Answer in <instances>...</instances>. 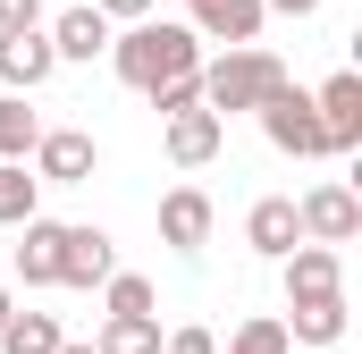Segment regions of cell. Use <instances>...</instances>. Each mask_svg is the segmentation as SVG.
Instances as JSON below:
<instances>
[{"instance_id":"obj_9","label":"cell","mask_w":362,"mask_h":354,"mask_svg":"<svg viewBox=\"0 0 362 354\" xmlns=\"http://www.w3.org/2000/svg\"><path fill=\"white\" fill-rule=\"evenodd\" d=\"M262 17H270L262 0H194V8H185V25H194L202 42H219V51H228V42H262Z\"/></svg>"},{"instance_id":"obj_11","label":"cell","mask_w":362,"mask_h":354,"mask_svg":"<svg viewBox=\"0 0 362 354\" xmlns=\"http://www.w3.org/2000/svg\"><path fill=\"white\" fill-rule=\"evenodd\" d=\"M110 270H118V245H110V228H68V236H59V287H101V278H110Z\"/></svg>"},{"instance_id":"obj_27","label":"cell","mask_w":362,"mask_h":354,"mask_svg":"<svg viewBox=\"0 0 362 354\" xmlns=\"http://www.w3.org/2000/svg\"><path fill=\"white\" fill-rule=\"evenodd\" d=\"M8 312H17V295H8V287H0V329H8Z\"/></svg>"},{"instance_id":"obj_4","label":"cell","mask_w":362,"mask_h":354,"mask_svg":"<svg viewBox=\"0 0 362 354\" xmlns=\"http://www.w3.org/2000/svg\"><path fill=\"white\" fill-rule=\"evenodd\" d=\"M93 169H101V144L85 127H42L34 135V177L42 185H93Z\"/></svg>"},{"instance_id":"obj_15","label":"cell","mask_w":362,"mask_h":354,"mask_svg":"<svg viewBox=\"0 0 362 354\" xmlns=\"http://www.w3.org/2000/svg\"><path fill=\"white\" fill-rule=\"evenodd\" d=\"M110 34H118V25H110V17H101V8H59V17H51V51H59V59H101V51H110Z\"/></svg>"},{"instance_id":"obj_7","label":"cell","mask_w":362,"mask_h":354,"mask_svg":"<svg viewBox=\"0 0 362 354\" xmlns=\"http://www.w3.org/2000/svg\"><path fill=\"white\" fill-rule=\"evenodd\" d=\"M160 127H169V161H177V169H211V161H219V144H228V118H219V110H202V101L177 110V118H160Z\"/></svg>"},{"instance_id":"obj_24","label":"cell","mask_w":362,"mask_h":354,"mask_svg":"<svg viewBox=\"0 0 362 354\" xmlns=\"http://www.w3.org/2000/svg\"><path fill=\"white\" fill-rule=\"evenodd\" d=\"M17 25H42V0H0V34H17Z\"/></svg>"},{"instance_id":"obj_16","label":"cell","mask_w":362,"mask_h":354,"mask_svg":"<svg viewBox=\"0 0 362 354\" xmlns=\"http://www.w3.org/2000/svg\"><path fill=\"white\" fill-rule=\"evenodd\" d=\"M93 346L101 354H160V312H110Z\"/></svg>"},{"instance_id":"obj_23","label":"cell","mask_w":362,"mask_h":354,"mask_svg":"<svg viewBox=\"0 0 362 354\" xmlns=\"http://www.w3.org/2000/svg\"><path fill=\"white\" fill-rule=\"evenodd\" d=\"M160 354H219V338H211L202 321H185V329H169V338H160Z\"/></svg>"},{"instance_id":"obj_12","label":"cell","mask_w":362,"mask_h":354,"mask_svg":"<svg viewBox=\"0 0 362 354\" xmlns=\"http://www.w3.org/2000/svg\"><path fill=\"white\" fill-rule=\"evenodd\" d=\"M59 236H68V219H17V278L25 287H59Z\"/></svg>"},{"instance_id":"obj_5","label":"cell","mask_w":362,"mask_h":354,"mask_svg":"<svg viewBox=\"0 0 362 354\" xmlns=\"http://www.w3.org/2000/svg\"><path fill=\"white\" fill-rule=\"evenodd\" d=\"M295 219H303L312 245H354V236H362V194L329 177V185H312V194L295 202Z\"/></svg>"},{"instance_id":"obj_21","label":"cell","mask_w":362,"mask_h":354,"mask_svg":"<svg viewBox=\"0 0 362 354\" xmlns=\"http://www.w3.org/2000/svg\"><path fill=\"white\" fill-rule=\"evenodd\" d=\"M101 304H110V312H152L160 295H152L144 270H110V278H101Z\"/></svg>"},{"instance_id":"obj_14","label":"cell","mask_w":362,"mask_h":354,"mask_svg":"<svg viewBox=\"0 0 362 354\" xmlns=\"http://www.w3.org/2000/svg\"><path fill=\"white\" fill-rule=\"evenodd\" d=\"M286 338L295 346H337L346 338V287L337 295H295L286 304Z\"/></svg>"},{"instance_id":"obj_13","label":"cell","mask_w":362,"mask_h":354,"mask_svg":"<svg viewBox=\"0 0 362 354\" xmlns=\"http://www.w3.org/2000/svg\"><path fill=\"white\" fill-rule=\"evenodd\" d=\"M295 236H303V219H295V194H262V202L245 211V245H253L262 262H278Z\"/></svg>"},{"instance_id":"obj_26","label":"cell","mask_w":362,"mask_h":354,"mask_svg":"<svg viewBox=\"0 0 362 354\" xmlns=\"http://www.w3.org/2000/svg\"><path fill=\"white\" fill-rule=\"evenodd\" d=\"M262 8H278V17H312L320 0H262Z\"/></svg>"},{"instance_id":"obj_22","label":"cell","mask_w":362,"mask_h":354,"mask_svg":"<svg viewBox=\"0 0 362 354\" xmlns=\"http://www.w3.org/2000/svg\"><path fill=\"white\" fill-rule=\"evenodd\" d=\"M144 101H152L160 118H177V110H194V101H202V85H194V76H169V85H152Z\"/></svg>"},{"instance_id":"obj_19","label":"cell","mask_w":362,"mask_h":354,"mask_svg":"<svg viewBox=\"0 0 362 354\" xmlns=\"http://www.w3.org/2000/svg\"><path fill=\"white\" fill-rule=\"evenodd\" d=\"M34 135H42V118L25 110V93H0V161H25Z\"/></svg>"},{"instance_id":"obj_3","label":"cell","mask_w":362,"mask_h":354,"mask_svg":"<svg viewBox=\"0 0 362 354\" xmlns=\"http://www.w3.org/2000/svg\"><path fill=\"white\" fill-rule=\"evenodd\" d=\"M253 118H262V135H270L286 161H329V127H320V110H312L303 85H270Z\"/></svg>"},{"instance_id":"obj_17","label":"cell","mask_w":362,"mask_h":354,"mask_svg":"<svg viewBox=\"0 0 362 354\" xmlns=\"http://www.w3.org/2000/svg\"><path fill=\"white\" fill-rule=\"evenodd\" d=\"M34 211H42V177L25 169V161H0V228H17Z\"/></svg>"},{"instance_id":"obj_20","label":"cell","mask_w":362,"mask_h":354,"mask_svg":"<svg viewBox=\"0 0 362 354\" xmlns=\"http://www.w3.org/2000/svg\"><path fill=\"white\" fill-rule=\"evenodd\" d=\"M228 354H295V338H286V321H278V312H253V321H236Z\"/></svg>"},{"instance_id":"obj_2","label":"cell","mask_w":362,"mask_h":354,"mask_svg":"<svg viewBox=\"0 0 362 354\" xmlns=\"http://www.w3.org/2000/svg\"><path fill=\"white\" fill-rule=\"evenodd\" d=\"M194 85H202V110L236 118V110H262V93H270V85H286V59L262 51V42H228L219 59L194 68Z\"/></svg>"},{"instance_id":"obj_8","label":"cell","mask_w":362,"mask_h":354,"mask_svg":"<svg viewBox=\"0 0 362 354\" xmlns=\"http://www.w3.org/2000/svg\"><path fill=\"white\" fill-rule=\"evenodd\" d=\"M211 219H219V211H211L202 185L160 194V245H169V253H202V245H211Z\"/></svg>"},{"instance_id":"obj_6","label":"cell","mask_w":362,"mask_h":354,"mask_svg":"<svg viewBox=\"0 0 362 354\" xmlns=\"http://www.w3.org/2000/svg\"><path fill=\"white\" fill-rule=\"evenodd\" d=\"M51 76H59V51H51V34H42V25L0 34V85H8V93H42Z\"/></svg>"},{"instance_id":"obj_1","label":"cell","mask_w":362,"mask_h":354,"mask_svg":"<svg viewBox=\"0 0 362 354\" xmlns=\"http://www.w3.org/2000/svg\"><path fill=\"white\" fill-rule=\"evenodd\" d=\"M110 68H118V85L152 93V85H169V76H194L202 68V34L185 17H127V34H110Z\"/></svg>"},{"instance_id":"obj_29","label":"cell","mask_w":362,"mask_h":354,"mask_svg":"<svg viewBox=\"0 0 362 354\" xmlns=\"http://www.w3.org/2000/svg\"><path fill=\"white\" fill-rule=\"evenodd\" d=\"M185 8H194V0H185Z\"/></svg>"},{"instance_id":"obj_25","label":"cell","mask_w":362,"mask_h":354,"mask_svg":"<svg viewBox=\"0 0 362 354\" xmlns=\"http://www.w3.org/2000/svg\"><path fill=\"white\" fill-rule=\"evenodd\" d=\"M93 8H101V17H110V25H127V17H152V8H160V0H93Z\"/></svg>"},{"instance_id":"obj_18","label":"cell","mask_w":362,"mask_h":354,"mask_svg":"<svg viewBox=\"0 0 362 354\" xmlns=\"http://www.w3.org/2000/svg\"><path fill=\"white\" fill-rule=\"evenodd\" d=\"M0 354H59V321H51V312H8Z\"/></svg>"},{"instance_id":"obj_28","label":"cell","mask_w":362,"mask_h":354,"mask_svg":"<svg viewBox=\"0 0 362 354\" xmlns=\"http://www.w3.org/2000/svg\"><path fill=\"white\" fill-rule=\"evenodd\" d=\"M59 354H101V346H68V338H59Z\"/></svg>"},{"instance_id":"obj_10","label":"cell","mask_w":362,"mask_h":354,"mask_svg":"<svg viewBox=\"0 0 362 354\" xmlns=\"http://www.w3.org/2000/svg\"><path fill=\"white\" fill-rule=\"evenodd\" d=\"M312 110H320V127H329V152H354L362 144V76L354 68H337L329 85L312 93Z\"/></svg>"}]
</instances>
